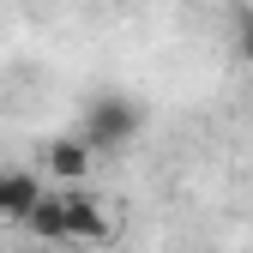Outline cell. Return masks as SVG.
Masks as SVG:
<instances>
[{
    "label": "cell",
    "instance_id": "obj_4",
    "mask_svg": "<svg viewBox=\"0 0 253 253\" xmlns=\"http://www.w3.org/2000/svg\"><path fill=\"white\" fill-rule=\"evenodd\" d=\"M24 229L37 235V241H67V193H42L37 205H30Z\"/></svg>",
    "mask_w": 253,
    "mask_h": 253
},
{
    "label": "cell",
    "instance_id": "obj_5",
    "mask_svg": "<svg viewBox=\"0 0 253 253\" xmlns=\"http://www.w3.org/2000/svg\"><path fill=\"white\" fill-rule=\"evenodd\" d=\"M0 175H6V223H24V217H30V205H37L48 187L30 175V169H0Z\"/></svg>",
    "mask_w": 253,
    "mask_h": 253
},
{
    "label": "cell",
    "instance_id": "obj_3",
    "mask_svg": "<svg viewBox=\"0 0 253 253\" xmlns=\"http://www.w3.org/2000/svg\"><path fill=\"white\" fill-rule=\"evenodd\" d=\"M90 157H97V145H90L84 133H67V139H54V145L42 151V169H48L60 187H79V181L90 175Z\"/></svg>",
    "mask_w": 253,
    "mask_h": 253
},
{
    "label": "cell",
    "instance_id": "obj_7",
    "mask_svg": "<svg viewBox=\"0 0 253 253\" xmlns=\"http://www.w3.org/2000/svg\"><path fill=\"white\" fill-rule=\"evenodd\" d=\"M0 217H6V175H0Z\"/></svg>",
    "mask_w": 253,
    "mask_h": 253
},
{
    "label": "cell",
    "instance_id": "obj_2",
    "mask_svg": "<svg viewBox=\"0 0 253 253\" xmlns=\"http://www.w3.org/2000/svg\"><path fill=\"white\" fill-rule=\"evenodd\" d=\"M67 241H90V247L115 241V217L90 193H79V187H67Z\"/></svg>",
    "mask_w": 253,
    "mask_h": 253
},
{
    "label": "cell",
    "instance_id": "obj_1",
    "mask_svg": "<svg viewBox=\"0 0 253 253\" xmlns=\"http://www.w3.org/2000/svg\"><path fill=\"white\" fill-rule=\"evenodd\" d=\"M139 103H126V97H97L84 109V126L79 133L97 145V151H121V145H133V133H139Z\"/></svg>",
    "mask_w": 253,
    "mask_h": 253
},
{
    "label": "cell",
    "instance_id": "obj_6",
    "mask_svg": "<svg viewBox=\"0 0 253 253\" xmlns=\"http://www.w3.org/2000/svg\"><path fill=\"white\" fill-rule=\"evenodd\" d=\"M241 48H247V60H253V24H247V37H241Z\"/></svg>",
    "mask_w": 253,
    "mask_h": 253
}]
</instances>
